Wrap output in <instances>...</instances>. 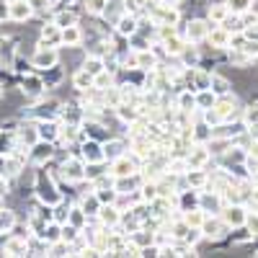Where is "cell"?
I'll list each match as a JSON object with an SVG mask.
<instances>
[{
    "mask_svg": "<svg viewBox=\"0 0 258 258\" xmlns=\"http://www.w3.org/2000/svg\"><path fill=\"white\" fill-rule=\"evenodd\" d=\"M31 191L36 194V199H39L41 204H47V207H54V204H59V202L64 199L62 191H59L57 183H54V176L47 173V170H36L34 188H31Z\"/></svg>",
    "mask_w": 258,
    "mask_h": 258,
    "instance_id": "cell-1",
    "label": "cell"
},
{
    "mask_svg": "<svg viewBox=\"0 0 258 258\" xmlns=\"http://www.w3.org/2000/svg\"><path fill=\"white\" fill-rule=\"evenodd\" d=\"M57 170H59V178L68 181L70 186L85 183V160L80 155H68L57 165Z\"/></svg>",
    "mask_w": 258,
    "mask_h": 258,
    "instance_id": "cell-2",
    "label": "cell"
},
{
    "mask_svg": "<svg viewBox=\"0 0 258 258\" xmlns=\"http://www.w3.org/2000/svg\"><path fill=\"white\" fill-rule=\"evenodd\" d=\"M54 153H57V142H49V140H39L29 147V163L44 168L49 160H54Z\"/></svg>",
    "mask_w": 258,
    "mask_h": 258,
    "instance_id": "cell-3",
    "label": "cell"
},
{
    "mask_svg": "<svg viewBox=\"0 0 258 258\" xmlns=\"http://www.w3.org/2000/svg\"><path fill=\"white\" fill-rule=\"evenodd\" d=\"M78 155L85 160V165H91V163H106V155H103V142L91 140V137H85V140L80 142Z\"/></svg>",
    "mask_w": 258,
    "mask_h": 258,
    "instance_id": "cell-4",
    "label": "cell"
},
{
    "mask_svg": "<svg viewBox=\"0 0 258 258\" xmlns=\"http://www.w3.org/2000/svg\"><path fill=\"white\" fill-rule=\"evenodd\" d=\"M209 24L204 18H191L188 24H186V29H183V39L188 41V44H202V41L209 36Z\"/></svg>",
    "mask_w": 258,
    "mask_h": 258,
    "instance_id": "cell-5",
    "label": "cell"
},
{
    "mask_svg": "<svg viewBox=\"0 0 258 258\" xmlns=\"http://www.w3.org/2000/svg\"><path fill=\"white\" fill-rule=\"evenodd\" d=\"M59 106H62L59 98H47V101L36 103L34 109L29 111V116H31L34 121H41V119H57V116H59Z\"/></svg>",
    "mask_w": 258,
    "mask_h": 258,
    "instance_id": "cell-6",
    "label": "cell"
},
{
    "mask_svg": "<svg viewBox=\"0 0 258 258\" xmlns=\"http://www.w3.org/2000/svg\"><path fill=\"white\" fill-rule=\"evenodd\" d=\"M124 153H129V140H126V137L111 135L109 140L103 142V155H106V163H111V160L121 158Z\"/></svg>",
    "mask_w": 258,
    "mask_h": 258,
    "instance_id": "cell-7",
    "label": "cell"
},
{
    "mask_svg": "<svg viewBox=\"0 0 258 258\" xmlns=\"http://www.w3.org/2000/svg\"><path fill=\"white\" fill-rule=\"evenodd\" d=\"M54 64H59V52L52 49V47L36 49L34 57H31V68H36V70H41V73L49 70V68H54Z\"/></svg>",
    "mask_w": 258,
    "mask_h": 258,
    "instance_id": "cell-8",
    "label": "cell"
},
{
    "mask_svg": "<svg viewBox=\"0 0 258 258\" xmlns=\"http://www.w3.org/2000/svg\"><path fill=\"white\" fill-rule=\"evenodd\" d=\"M44 78L41 75H34V73H26L24 80H21V93H24L26 98H39L41 93H44Z\"/></svg>",
    "mask_w": 258,
    "mask_h": 258,
    "instance_id": "cell-9",
    "label": "cell"
},
{
    "mask_svg": "<svg viewBox=\"0 0 258 258\" xmlns=\"http://www.w3.org/2000/svg\"><path fill=\"white\" fill-rule=\"evenodd\" d=\"M98 225H103V227H116L119 222H121V209L116 207V204H101V209H98V214L93 217Z\"/></svg>",
    "mask_w": 258,
    "mask_h": 258,
    "instance_id": "cell-10",
    "label": "cell"
},
{
    "mask_svg": "<svg viewBox=\"0 0 258 258\" xmlns=\"http://www.w3.org/2000/svg\"><path fill=\"white\" fill-rule=\"evenodd\" d=\"M31 16H34V8L29 0H11L8 3V18L16 21V24H26Z\"/></svg>",
    "mask_w": 258,
    "mask_h": 258,
    "instance_id": "cell-11",
    "label": "cell"
},
{
    "mask_svg": "<svg viewBox=\"0 0 258 258\" xmlns=\"http://www.w3.org/2000/svg\"><path fill=\"white\" fill-rule=\"evenodd\" d=\"M18 57V47L11 36H0V68L3 70H11L13 62Z\"/></svg>",
    "mask_w": 258,
    "mask_h": 258,
    "instance_id": "cell-12",
    "label": "cell"
},
{
    "mask_svg": "<svg viewBox=\"0 0 258 258\" xmlns=\"http://www.w3.org/2000/svg\"><path fill=\"white\" fill-rule=\"evenodd\" d=\"M137 26H140V16H135V13H124V16L116 21L114 34L121 36V39H129L132 34H137Z\"/></svg>",
    "mask_w": 258,
    "mask_h": 258,
    "instance_id": "cell-13",
    "label": "cell"
},
{
    "mask_svg": "<svg viewBox=\"0 0 258 258\" xmlns=\"http://www.w3.org/2000/svg\"><path fill=\"white\" fill-rule=\"evenodd\" d=\"M59 44H62V29H59L57 24H49V26H44V29H41V39H39L36 49H44V47H52V49H57Z\"/></svg>",
    "mask_w": 258,
    "mask_h": 258,
    "instance_id": "cell-14",
    "label": "cell"
},
{
    "mask_svg": "<svg viewBox=\"0 0 258 258\" xmlns=\"http://www.w3.org/2000/svg\"><path fill=\"white\" fill-rule=\"evenodd\" d=\"M199 230H202L204 238H209V240H222L225 232H227V222L225 220H217V217H214V220H204Z\"/></svg>",
    "mask_w": 258,
    "mask_h": 258,
    "instance_id": "cell-15",
    "label": "cell"
},
{
    "mask_svg": "<svg viewBox=\"0 0 258 258\" xmlns=\"http://www.w3.org/2000/svg\"><path fill=\"white\" fill-rule=\"evenodd\" d=\"M124 13H126L124 0H109V3H106V8H103V13H101V18H103V24H109V26L114 29L116 21H119Z\"/></svg>",
    "mask_w": 258,
    "mask_h": 258,
    "instance_id": "cell-16",
    "label": "cell"
},
{
    "mask_svg": "<svg viewBox=\"0 0 258 258\" xmlns=\"http://www.w3.org/2000/svg\"><path fill=\"white\" fill-rule=\"evenodd\" d=\"M59 126H62V121H59V119H41V121H36L39 140L57 142V140H59Z\"/></svg>",
    "mask_w": 258,
    "mask_h": 258,
    "instance_id": "cell-17",
    "label": "cell"
},
{
    "mask_svg": "<svg viewBox=\"0 0 258 258\" xmlns=\"http://www.w3.org/2000/svg\"><path fill=\"white\" fill-rule=\"evenodd\" d=\"M78 207L93 220L96 214H98V209H101V202H98V197H96V191H93V188L83 191V194H80V199H78Z\"/></svg>",
    "mask_w": 258,
    "mask_h": 258,
    "instance_id": "cell-18",
    "label": "cell"
},
{
    "mask_svg": "<svg viewBox=\"0 0 258 258\" xmlns=\"http://www.w3.org/2000/svg\"><path fill=\"white\" fill-rule=\"evenodd\" d=\"M83 41H85V31L80 29V24L62 29V44H64V47L78 49V47H83Z\"/></svg>",
    "mask_w": 258,
    "mask_h": 258,
    "instance_id": "cell-19",
    "label": "cell"
},
{
    "mask_svg": "<svg viewBox=\"0 0 258 258\" xmlns=\"http://www.w3.org/2000/svg\"><path fill=\"white\" fill-rule=\"evenodd\" d=\"M140 186H142V176H140V170H137V173H132V176H121V178H116V181H114V188H116L119 194H137V191H140Z\"/></svg>",
    "mask_w": 258,
    "mask_h": 258,
    "instance_id": "cell-20",
    "label": "cell"
},
{
    "mask_svg": "<svg viewBox=\"0 0 258 258\" xmlns=\"http://www.w3.org/2000/svg\"><path fill=\"white\" fill-rule=\"evenodd\" d=\"M52 24H57L59 29H68V26H75V24H80V13H78L75 8H62V11H57V13H54V18H52Z\"/></svg>",
    "mask_w": 258,
    "mask_h": 258,
    "instance_id": "cell-21",
    "label": "cell"
},
{
    "mask_svg": "<svg viewBox=\"0 0 258 258\" xmlns=\"http://www.w3.org/2000/svg\"><path fill=\"white\" fill-rule=\"evenodd\" d=\"M220 207H222L220 191H214V194L199 191V209H202V212H220Z\"/></svg>",
    "mask_w": 258,
    "mask_h": 258,
    "instance_id": "cell-22",
    "label": "cell"
},
{
    "mask_svg": "<svg viewBox=\"0 0 258 258\" xmlns=\"http://www.w3.org/2000/svg\"><path fill=\"white\" fill-rule=\"evenodd\" d=\"M245 217H248V212L243 209V207H227L225 212H222V220L227 222V227L232 225V227H240V225H245Z\"/></svg>",
    "mask_w": 258,
    "mask_h": 258,
    "instance_id": "cell-23",
    "label": "cell"
},
{
    "mask_svg": "<svg viewBox=\"0 0 258 258\" xmlns=\"http://www.w3.org/2000/svg\"><path fill=\"white\" fill-rule=\"evenodd\" d=\"M199 59H202V54H199L197 44H186V47L181 49V54H178L181 68H197V64H199Z\"/></svg>",
    "mask_w": 258,
    "mask_h": 258,
    "instance_id": "cell-24",
    "label": "cell"
},
{
    "mask_svg": "<svg viewBox=\"0 0 258 258\" xmlns=\"http://www.w3.org/2000/svg\"><path fill=\"white\" fill-rule=\"evenodd\" d=\"M16 132H18V142L21 145H26V147H31L34 142H39V129H36V121L34 124H21L18 129H16Z\"/></svg>",
    "mask_w": 258,
    "mask_h": 258,
    "instance_id": "cell-25",
    "label": "cell"
},
{
    "mask_svg": "<svg viewBox=\"0 0 258 258\" xmlns=\"http://www.w3.org/2000/svg\"><path fill=\"white\" fill-rule=\"evenodd\" d=\"M158 64H160V59H158V54L153 52V47L137 52V68H140V70H153V68H158Z\"/></svg>",
    "mask_w": 258,
    "mask_h": 258,
    "instance_id": "cell-26",
    "label": "cell"
},
{
    "mask_svg": "<svg viewBox=\"0 0 258 258\" xmlns=\"http://www.w3.org/2000/svg\"><path fill=\"white\" fill-rule=\"evenodd\" d=\"M194 98H197V109L199 111H207V109H212V106L217 103V93H214L212 88L197 91V93H194Z\"/></svg>",
    "mask_w": 258,
    "mask_h": 258,
    "instance_id": "cell-27",
    "label": "cell"
},
{
    "mask_svg": "<svg viewBox=\"0 0 258 258\" xmlns=\"http://www.w3.org/2000/svg\"><path fill=\"white\" fill-rule=\"evenodd\" d=\"M73 88H75V91H88V88H93V75H91L88 70L78 68V70L73 73Z\"/></svg>",
    "mask_w": 258,
    "mask_h": 258,
    "instance_id": "cell-28",
    "label": "cell"
},
{
    "mask_svg": "<svg viewBox=\"0 0 258 258\" xmlns=\"http://www.w3.org/2000/svg\"><path fill=\"white\" fill-rule=\"evenodd\" d=\"M68 222L75 225L78 230H85V227L91 225V217H88V214H85L78 204H73V207H70V214H68Z\"/></svg>",
    "mask_w": 258,
    "mask_h": 258,
    "instance_id": "cell-29",
    "label": "cell"
},
{
    "mask_svg": "<svg viewBox=\"0 0 258 258\" xmlns=\"http://www.w3.org/2000/svg\"><path fill=\"white\" fill-rule=\"evenodd\" d=\"M44 85L47 88H57V85L64 80V70H62V64H54V68H49V70H44Z\"/></svg>",
    "mask_w": 258,
    "mask_h": 258,
    "instance_id": "cell-30",
    "label": "cell"
},
{
    "mask_svg": "<svg viewBox=\"0 0 258 258\" xmlns=\"http://www.w3.org/2000/svg\"><path fill=\"white\" fill-rule=\"evenodd\" d=\"M18 217H16V212L13 209H0V235H6V232H13Z\"/></svg>",
    "mask_w": 258,
    "mask_h": 258,
    "instance_id": "cell-31",
    "label": "cell"
},
{
    "mask_svg": "<svg viewBox=\"0 0 258 258\" xmlns=\"http://www.w3.org/2000/svg\"><path fill=\"white\" fill-rule=\"evenodd\" d=\"M207 158H209V150H204V147H197V150H191V153H186L188 168H204Z\"/></svg>",
    "mask_w": 258,
    "mask_h": 258,
    "instance_id": "cell-32",
    "label": "cell"
},
{
    "mask_svg": "<svg viewBox=\"0 0 258 258\" xmlns=\"http://www.w3.org/2000/svg\"><path fill=\"white\" fill-rule=\"evenodd\" d=\"M111 85H116V75L109 73V70H103L93 78V88H98V91H106V88H111Z\"/></svg>",
    "mask_w": 258,
    "mask_h": 258,
    "instance_id": "cell-33",
    "label": "cell"
},
{
    "mask_svg": "<svg viewBox=\"0 0 258 258\" xmlns=\"http://www.w3.org/2000/svg\"><path fill=\"white\" fill-rule=\"evenodd\" d=\"M106 3H109V0H83V13H88L93 18H101Z\"/></svg>",
    "mask_w": 258,
    "mask_h": 258,
    "instance_id": "cell-34",
    "label": "cell"
},
{
    "mask_svg": "<svg viewBox=\"0 0 258 258\" xmlns=\"http://www.w3.org/2000/svg\"><path fill=\"white\" fill-rule=\"evenodd\" d=\"M80 68H83V70H88V73L96 78L98 73H103V70H106V62H103V59H98V57H85V59L80 62Z\"/></svg>",
    "mask_w": 258,
    "mask_h": 258,
    "instance_id": "cell-35",
    "label": "cell"
},
{
    "mask_svg": "<svg viewBox=\"0 0 258 258\" xmlns=\"http://www.w3.org/2000/svg\"><path fill=\"white\" fill-rule=\"evenodd\" d=\"M155 197H158V183H155V181H142V186H140V199L150 204Z\"/></svg>",
    "mask_w": 258,
    "mask_h": 258,
    "instance_id": "cell-36",
    "label": "cell"
},
{
    "mask_svg": "<svg viewBox=\"0 0 258 258\" xmlns=\"http://www.w3.org/2000/svg\"><path fill=\"white\" fill-rule=\"evenodd\" d=\"M13 150H16V140L11 137V132L0 129V155H11Z\"/></svg>",
    "mask_w": 258,
    "mask_h": 258,
    "instance_id": "cell-37",
    "label": "cell"
},
{
    "mask_svg": "<svg viewBox=\"0 0 258 258\" xmlns=\"http://www.w3.org/2000/svg\"><path fill=\"white\" fill-rule=\"evenodd\" d=\"M96 197H98L101 204H114L116 197H119V191H116L114 186H109V188H96Z\"/></svg>",
    "mask_w": 258,
    "mask_h": 258,
    "instance_id": "cell-38",
    "label": "cell"
},
{
    "mask_svg": "<svg viewBox=\"0 0 258 258\" xmlns=\"http://www.w3.org/2000/svg\"><path fill=\"white\" fill-rule=\"evenodd\" d=\"M212 91L217 93V96H225L230 91V83L222 78V75H212Z\"/></svg>",
    "mask_w": 258,
    "mask_h": 258,
    "instance_id": "cell-39",
    "label": "cell"
},
{
    "mask_svg": "<svg viewBox=\"0 0 258 258\" xmlns=\"http://www.w3.org/2000/svg\"><path fill=\"white\" fill-rule=\"evenodd\" d=\"M209 18L225 21V18H227V8H222V6H209Z\"/></svg>",
    "mask_w": 258,
    "mask_h": 258,
    "instance_id": "cell-40",
    "label": "cell"
},
{
    "mask_svg": "<svg viewBox=\"0 0 258 258\" xmlns=\"http://www.w3.org/2000/svg\"><path fill=\"white\" fill-rule=\"evenodd\" d=\"M230 3V8L232 11H238V13H243V11H248V6H250V0H227Z\"/></svg>",
    "mask_w": 258,
    "mask_h": 258,
    "instance_id": "cell-41",
    "label": "cell"
},
{
    "mask_svg": "<svg viewBox=\"0 0 258 258\" xmlns=\"http://www.w3.org/2000/svg\"><path fill=\"white\" fill-rule=\"evenodd\" d=\"M245 222H248V227H250V235H258V214H248Z\"/></svg>",
    "mask_w": 258,
    "mask_h": 258,
    "instance_id": "cell-42",
    "label": "cell"
},
{
    "mask_svg": "<svg viewBox=\"0 0 258 258\" xmlns=\"http://www.w3.org/2000/svg\"><path fill=\"white\" fill-rule=\"evenodd\" d=\"M11 194V186H8V178L6 176H0V202H3L6 197Z\"/></svg>",
    "mask_w": 258,
    "mask_h": 258,
    "instance_id": "cell-43",
    "label": "cell"
},
{
    "mask_svg": "<svg viewBox=\"0 0 258 258\" xmlns=\"http://www.w3.org/2000/svg\"><path fill=\"white\" fill-rule=\"evenodd\" d=\"M230 62H232V64H238V68H243V64L248 62V54H240V52H235V54H230Z\"/></svg>",
    "mask_w": 258,
    "mask_h": 258,
    "instance_id": "cell-44",
    "label": "cell"
},
{
    "mask_svg": "<svg viewBox=\"0 0 258 258\" xmlns=\"http://www.w3.org/2000/svg\"><path fill=\"white\" fill-rule=\"evenodd\" d=\"M6 18H8V6H6V3H0V24H3Z\"/></svg>",
    "mask_w": 258,
    "mask_h": 258,
    "instance_id": "cell-45",
    "label": "cell"
},
{
    "mask_svg": "<svg viewBox=\"0 0 258 258\" xmlns=\"http://www.w3.org/2000/svg\"><path fill=\"white\" fill-rule=\"evenodd\" d=\"M160 3H165V6H181L183 0H160Z\"/></svg>",
    "mask_w": 258,
    "mask_h": 258,
    "instance_id": "cell-46",
    "label": "cell"
},
{
    "mask_svg": "<svg viewBox=\"0 0 258 258\" xmlns=\"http://www.w3.org/2000/svg\"><path fill=\"white\" fill-rule=\"evenodd\" d=\"M3 96H6V88H3V85H0V101H3Z\"/></svg>",
    "mask_w": 258,
    "mask_h": 258,
    "instance_id": "cell-47",
    "label": "cell"
}]
</instances>
